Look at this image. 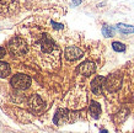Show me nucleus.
<instances>
[{
	"label": "nucleus",
	"instance_id": "obj_1",
	"mask_svg": "<svg viewBox=\"0 0 134 133\" xmlns=\"http://www.w3.org/2000/svg\"><path fill=\"white\" fill-rule=\"evenodd\" d=\"M8 48H9V52L15 57L25 56L26 53L29 52V46L20 37H14V38H11L9 41Z\"/></svg>",
	"mask_w": 134,
	"mask_h": 133
},
{
	"label": "nucleus",
	"instance_id": "obj_2",
	"mask_svg": "<svg viewBox=\"0 0 134 133\" xmlns=\"http://www.w3.org/2000/svg\"><path fill=\"white\" fill-rule=\"evenodd\" d=\"M123 83V77L121 74H111L106 78L105 80V88L111 91V93H116L118 91Z\"/></svg>",
	"mask_w": 134,
	"mask_h": 133
},
{
	"label": "nucleus",
	"instance_id": "obj_3",
	"mask_svg": "<svg viewBox=\"0 0 134 133\" xmlns=\"http://www.w3.org/2000/svg\"><path fill=\"white\" fill-rule=\"evenodd\" d=\"M10 84L12 85V88L17 90H26L31 85V78L26 74H16L11 78Z\"/></svg>",
	"mask_w": 134,
	"mask_h": 133
},
{
	"label": "nucleus",
	"instance_id": "obj_4",
	"mask_svg": "<svg viewBox=\"0 0 134 133\" xmlns=\"http://www.w3.org/2000/svg\"><path fill=\"white\" fill-rule=\"evenodd\" d=\"M19 10V4L15 0H0V14L5 16L14 15Z\"/></svg>",
	"mask_w": 134,
	"mask_h": 133
},
{
	"label": "nucleus",
	"instance_id": "obj_5",
	"mask_svg": "<svg viewBox=\"0 0 134 133\" xmlns=\"http://www.w3.org/2000/svg\"><path fill=\"white\" fill-rule=\"evenodd\" d=\"M53 121H54L55 125H63V123H66V122H71V121H74L73 113L70 112V111H68V110L60 109L57 111Z\"/></svg>",
	"mask_w": 134,
	"mask_h": 133
},
{
	"label": "nucleus",
	"instance_id": "obj_6",
	"mask_svg": "<svg viewBox=\"0 0 134 133\" xmlns=\"http://www.w3.org/2000/svg\"><path fill=\"white\" fill-rule=\"evenodd\" d=\"M95 70H96V65H95V63L91 61H85L82 62L81 64L77 67L76 72L79 73V74H81V75H84V77H89V75H91V74H93L95 73Z\"/></svg>",
	"mask_w": 134,
	"mask_h": 133
},
{
	"label": "nucleus",
	"instance_id": "obj_7",
	"mask_svg": "<svg viewBox=\"0 0 134 133\" xmlns=\"http://www.w3.org/2000/svg\"><path fill=\"white\" fill-rule=\"evenodd\" d=\"M40 47H41V51L46 53H51L53 49L55 48V43L54 41L48 36V35H42L41 38H40Z\"/></svg>",
	"mask_w": 134,
	"mask_h": 133
},
{
	"label": "nucleus",
	"instance_id": "obj_8",
	"mask_svg": "<svg viewBox=\"0 0 134 133\" xmlns=\"http://www.w3.org/2000/svg\"><path fill=\"white\" fill-rule=\"evenodd\" d=\"M64 56L68 61H76V59H79V58H81V57L84 56V52H82V49H80L79 47L70 46V47H66V48H65Z\"/></svg>",
	"mask_w": 134,
	"mask_h": 133
},
{
	"label": "nucleus",
	"instance_id": "obj_9",
	"mask_svg": "<svg viewBox=\"0 0 134 133\" xmlns=\"http://www.w3.org/2000/svg\"><path fill=\"white\" fill-rule=\"evenodd\" d=\"M105 80H106L105 77L98 75L91 81V90H92V93L95 95H101L102 94V89L105 86Z\"/></svg>",
	"mask_w": 134,
	"mask_h": 133
},
{
	"label": "nucleus",
	"instance_id": "obj_10",
	"mask_svg": "<svg viewBox=\"0 0 134 133\" xmlns=\"http://www.w3.org/2000/svg\"><path fill=\"white\" fill-rule=\"evenodd\" d=\"M30 106H31V109H32L33 111L38 112V111H41V110L44 109V101L42 100L38 95H35V96H32L31 101H30Z\"/></svg>",
	"mask_w": 134,
	"mask_h": 133
},
{
	"label": "nucleus",
	"instance_id": "obj_11",
	"mask_svg": "<svg viewBox=\"0 0 134 133\" xmlns=\"http://www.w3.org/2000/svg\"><path fill=\"white\" fill-rule=\"evenodd\" d=\"M89 111H90L91 117H93V118H98L100 115H101V106H100V104L96 102V101H90Z\"/></svg>",
	"mask_w": 134,
	"mask_h": 133
},
{
	"label": "nucleus",
	"instance_id": "obj_12",
	"mask_svg": "<svg viewBox=\"0 0 134 133\" xmlns=\"http://www.w3.org/2000/svg\"><path fill=\"white\" fill-rule=\"evenodd\" d=\"M116 28L121 33H126V35L134 32V26H130V25H127V24H117Z\"/></svg>",
	"mask_w": 134,
	"mask_h": 133
},
{
	"label": "nucleus",
	"instance_id": "obj_13",
	"mask_svg": "<svg viewBox=\"0 0 134 133\" xmlns=\"http://www.w3.org/2000/svg\"><path fill=\"white\" fill-rule=\"evenodd\" d=\"M10 73H11V69L8 63L0 61V78H6L8 75H10Z\"/></svg>",
	"mask_w": 134,
	"mask_h": 133
},
{
	"label": "nucleus",
	"instance_id": "obj_14",
	"mask_svg": "<svg viewBox=\"0 0 134 133\" xmlns=\"http://www.w3.org/2000/svg\"><path fill=\"white\" fill-rule=\"evenodd\" d=\"M127 116H128V110L127 109L121 110L117 115H114V122H116L117 125H119V123H122V122L126 120Z\"/></svg>",
	"mask_w": 134,
	"mask_h": 133
},
{
	"label": "nucleus",
	"instance_id": "obj_15",
	"mask_svg": "<svg viewBox=\"0 0 134 133\" xmlns=\"http://www.w3.org/2000/svg\"><path fill=\"white\" fill-rule=\"evenodd\" d=\"M116 30H117V28L105 25V26L102 27V35H103L105 37H112L114 35V32H116Z\"/></svg>",
	"mask_w": 134,
	"mask_h": 133
},
{
	"label": "nucleus",
	"instance_id": "obj_16",
	"mask_svg": "<svg viewBox=\"0 0 134 133\" xmlns=\"http://www.w3.org/2000/svg\"><path fill=\"white\" fill-rule=\"evenodd\" d=\"M112 48L116 51V52H124L126 51V46L121 42H113L112 43Z\"/></svg>",
	"mask_w": 134,
	"mask_h": 133
},
{
	"label": "nucleus",
	"instance_id": "obj_17",
	"mask_svg": "<svg viewBox=\"0 0 134 133\" xmlns=\"http://www.w3.org/2000/svg\"><path fill=\"white\" fill-rule=\"evenodd\" d=\"M51 25L53 26L54 30H62L63 28V25L62 24H57V22H54V21H51Z\"/></svg>",
	"mask_w": 134,
	"mask_h": 133
},
{
	"label": "nucleus",
	"instance_id": "obj_18",
	"mask_svg": "<svg viewBox=\"0 0 134 133\" xmlns=\"http://www.w3.org/2000/svg\"><path fill=\"white\" fill-rule=\"evenodd\" d=\"M81 1L82 0H73V1H71V6L75 8V6H77L79 4H81Z\"/></svg>",
	"mask_w": 134,
	"mask_h": 133
},
{
	"label": "nucleus",
	"instance_id": "obj_19",
	"mask_svg": "<svg viewBox=\"0 0 134 133\" xmlns=\"http://www.w3.org/2000/svg\"><path fill=\"white\" fill-rule=\"evenodd\" d=\"M5 54H6V51H5V48H3V47H0V58H3V57H5Z\"/></svg>",
	"mask_w": 134,
	"mask_h": 133
},
{
	"label": "nucleus",
	"instance_id": "obj_20",
	"mask_svg": "<svg viewBox=\"0 0 134 133\" xmlns=\"http://www.w3.org/2000/svg\"><path fill=\"white\" fill-rule=\"evenodd\" d=\"M100 133H108V131H107V129H101V132Z\"/></svg>",
	"mask_w": 134,
	"mask_h": 133
}]
</instances>
